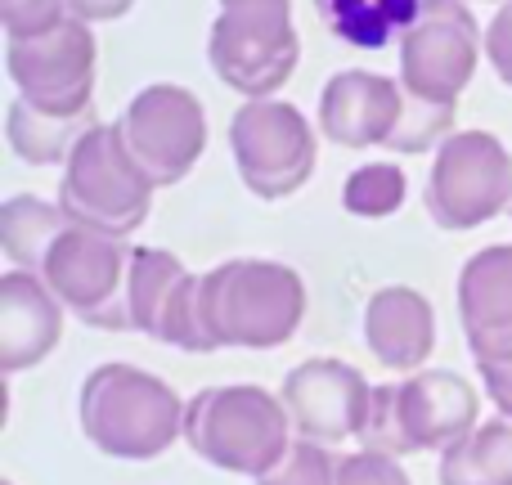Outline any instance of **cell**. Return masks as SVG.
Returning <instances> with one entry per match:
<instances>
[{"label":"cell","mask_w":512,"mask_h":485,"mask_svg":"<svg viewBox=\"0 0 512 485\" xmlns=\"http://www.w3.org/2000/svg\"><path fill=\"white\" fill-rule=\"evenodd\" d=\"M477 373H481L486 396L495 400V409L504 418H512V364H477Z\"/></svg>","instance_id":"29"},{"label":"cell","mask_w":512,"mask_h":485,"mask_svg":"<svg viewBox=\"0 0 512 485\" xmlns=\"http://www.w3.org/2000/svg\"><path fill=\"white\" fill-rule=\"evenodd\" d=\"M81 432L108 459L149 463L185 441V409L162 378L135 369V364H99L81 382Z\"/></svg>","instance_id":"1"},{"label":"cell","mask_w":512,"mask_h":485,"mask_svg":"<svg viewBox=\"0 0 512 485\" xmlns=\"http://www.w3.org/2000/svg\"><path fill=\"white\" fill-rule=\"evenodd\" d=\"M72 18L68 0H0V27L5 41H36V36L59 32Z\"/></svg>","instance_id":"26"},{"label":"cell","mask_w":512,"mask_h":485,"mask_svg":"<svg viewBox=\"0 0 512 485\" xmlns=\"http://www.w3.org/2000/svg\"><path fill=\"white\" fill-rule=\"evenodd\" d=\"M405 117V86L369 68H346L319 90V131L337 149H387Z\"/></svg>","instance_id":"13"},{"label":"cell","mask_w":512,"mask_h":485,"mask_svg":"<svg viewBox=\"0 0 512 485\" xmlns=\"http://www.w3.org/2000/svg\"><path fill=\"white\" fill-rule=\"evenodd\" d=\"M230 153L256 198H292L315 171V126L297 104L243 99L230 122Z\"/></svg>","instance_id":"8"},{"label":"cell","mask_w":512,"mask_h":485,"mask_svg":"<svg viewBox=\"0 0 512 485\" xmlns=\"http://www.w3.org/2000/svg\"><path fill=\"white\" fill-rule=\"evenodd\" d=\"M68 230L72 221L59 203H45V198H32V194H14L0 203V247L14 261V270L41 274L50 247Z\"/></svg>","instance_id":"19"},{"label":"cell","mask_w":512,"mask_h":485,"mask_svg":"<svg viewBox=\"0 0 512 485\" xmlns=\"http://www.w3.org/2000/svg\"><path fill=\"white\" fill-rule=\"evenodd\" d=\"M364 342L373 360L396 373H423L436 351V310L418 288L391 283L378 288L364 306Z\"/></svg>","instance_id":"17"},{"label":"cell","mask_w":512,"mask_h":485,"mask_svg":"<svg viewBox=\"0 0 512 485\" xmlns=\"http://www.w3.org/2000/svg\"><path fill=\"white\" fill-rule=\"evenodd\" d=\"M400 400V432H405V450H450L454 441L477 432L481 396L468 378L450 369H423L409 373L396 391Z\"/></svg>","instance_id":"15"},{"label":"cell","mask_w":512,"mask_h":485,"mask_svg":"<svg viewBox=\"0 0 512 485\" xmlns=\"http://www.w3.org/2000/svg\"><path fill=\"white\" fill-rule=\"evenodd\" d=\"M153 189L158 185L131 158L117 122H95L72 149L54 203L68 212L77 230L131 239L153 212Z\"/></svg>","instance_id":"4"},{"label":"cell","mask_w":512,"mask_h":485,"mask_svg":"<svg viewBox=\"0 0 512 485\" xmlns=\"http://www.w3.org/2000/svg\"><path fill=\"white\" fill-rule=\"evenodd\" d=\"M185 261L171 256L167 247H135L131 252V279H126V310H131V328L158 342L162 315H167L176 288L185 283Z\"/></svg>","instance_id":"21"},{"label":"cell","mask_w":512,"mask_h":485,"mask_svg":"<svg viewBox=\"0 0 512 485\" xmlns=\"http://www.w3.org/2000/svg\"><path fill=\"white\" fill-rule=\"evenodd\" d=\"M185 445L212 468L261 481L292 450V418L265 387H203L185 409Z\"/></svg>","instance_id":"3"},{"label":"cell","mask_w":512,"mask_h":485,"mask_svg":"<svg viewBox=\"0 0 512 485\" xmlns=\"http://www.w3.org/2000/svg\"><path fill=\"white\" fill-rule=\"evenodd\" d=\"M72 18H81V23H117V18H126L135 9V0H68Z\"/></svg>","instance_id":"30"},{"label":"cell","mask_w":512,"mask_h":485,"mask_svg":"<svg viewBox=\"0 0 512 485\" xmlns=\"http://www.w3.org/2000/svg\"><path fill=\"white\" fill-rule=\"evenodd\" d=\"M486 59L495 68V77L512 90V0L495 9V18L486 27Z\"/></svg>","instance_id":"28"},{"label":"cell","mask_w":512,"mask_h":485,"mask_svg":"<svg viewBox=\"0 0 512 485\" xmlns=\"http://www.w3.org/2000/svg\"><path fill=\"white\" fill-rule=\"evenodd\" d=\"M306 319V283L292 265L234 256L203 274V324L216 351H274Z\"/></svg>","instance_id":"2"},{"label":"cell","mask_w":512,"mask_h":485,"mask_svg":"<svg viewBox=\"0 0 512 485\" xmlns=\"http://www.w3.org/2000/svg\"><path fill=\"white\" fill-rule=\"evenodd\" d=\"M315 14L351 50H382L418 23L423 0H315Z\"/></svg>","instance_id":"18"},{"label":"cell","mask_w":512,"mask_h":485,"mask_svg":"<svg viewBox=\"0 0 512 485\" xmlns=\"http://www.w3.org/2000/svg\"><path fill=\"white\" fill-rule=\"evenodd\" d=\"M450 135H454V108H427L405 99V117H400V131L387 144V153H427L432 144L441 149Z\"/></svg>","instance_id":"25"},{"label":"cell","mask_w":512,"mask_h":485,"mask_svg":"<svg viewBox=\"0 0 512 485\" xmlns=\"http://www.w3.org/2000/svg\"><path fill=\"white\" fill-rule=\"evenodd\" d=\"M131 252L135 247H126V239H108V234L72 225L50 247V256L41 265V279L63 301V310H72L81 324L122 333V328H131V310H126Z\"/></svg>","instance_id":"9"},{"label":"cell","mask_w":512,"mask_h":485,"mask_svg":"<svg viewBox=\"0 0 512 485\" xmlns=\"http://www.w3.org/2000/svg\"><path fill=\"white\" fill-rule=\"evenodd\" d=\"M63 337V301L32 270L0 274V373L36 369Z\"/></svg>","instance_id":"16"},{"label":"cell","mask_w":512,"mask_h":485,"mask_svg":"<svg viewBox=\"0 0 512 485\" xmlns=\"http://www.w3.org/2000/svg\"><path fill=\"white\" fill-rule=\"evenodd\" d=\"M441 485H512V418L499 414L441 450Z\"/></svg>","instance_id":"22"},{"label":"cell","mask_w":512,"mask_h":485,"mask_svg":"<svg viewBox=\"0 0 512 485\" xmlns=\"http://www.w3.org/2000/svg\"><path fill=\"white\" fill-rule=\"evenodd\" d=\"M486 32L468 0H423L418 23L400 36V86L405 99L427 108H459L477 77Z\"/></svg>","instance_id":"7"},{"label":"cell","mask_w":512,"mask_h":485,"mask_svg":"<svg viewBox=\"0 0 512 485\" xmlns=\"http://www.w3.org/2000/svg\"><path fill=\"white\" fill-rule=\"evenodd\" d=\"M95 59V32L81 18H68L59 32L36 41H9L5 50L18 99L50 117L95 113Z\"/></svg>","instance_id":"11"},{"label":"cell","mask_w":512,"mask_h":485,"mask_svg":"<svg viewBox=\"0 0 512 485\" xmlns=\"http://www.w3.org/2000/svg\"><path fill=\"white\" fill-rule=\"evenodd\" d=\"M207 63L243 99H274L301 63L292 0H221L207 32Z\"/></svg>","instance_id":"5"},{"label":"cell","mask_w":512,"mask_h":485,"mask_svg":"<svg viewBox=\"0 0 512 485\" xmlns=\"http://www.w3.org/2000/svg\"><path fill=\"white\" fill-rule=\"evenodd\" d=\"M337 468L342 454L315 441H292V450L279 459V468L265 472L256 485H337Z\"/></svg>","instance_id":"24"},{"label":"cell","mask_w":512,"mask_h":485,"mask_svg":"<svg viewBox=\"0 0 512 485\" xmlns=\"http://www.w3.org/2000/svg\"><path fill=\"white\" fill-rule=\"evenodd\" d=\"M459 324L477 364H512V243H490L459 270Z\"/></svg>","instance_id":"14"},{"label":"cell","mask_w":512,"mask_h":485,"mask_svg":"<svg viewBox=\"0 0 512 485\" xmlns=\"http://www.w3.org/2000/svg\"><path fill=\"white\" fill-rule=\"evenodd\" d=\"M90 126H95V113L50 117V113H36L23 99H14L5 117V140L18 153V162H27V167H68L72 149L81 144V135Z\"/></svg>","instance_id":"20"},{"label":"cell","mask_w":512,"mask_h":485,"mask_svg":"<svg viewBox=\"0 0 512 485\" xmlns=\"http://www.w3.org/2000/svg\"><path fill=\"white\" fill-rule=\"evenodd\" d=\"M423 207L450 234L512 212V149L490 131H454L432 158Z\"/></svg>","instance_id":"6"},{"label":"cell","mask_w":512,"mask_h":485,"mask_svg":"<svg viewBox=\"0 0 512 485\" xmlns=\"http://www.w3.org/2000/svg\"><path fill=\"white\" fill-rule=\"evenodd\" d=\"M131 158L144 167V176L158 189H171L198 167L207 149V113L198 104L194 90L158 81L144 86L140 95L126 104V113L117 117Z\"/></svg>","instance_id":"10"},{"label":"cell","mask_w":512,"mask_h":485,"mask_svg":"<svg viewBox=\"0 0 512 485\" xmlns=\"http://www.w3.org/2000/svg\"><path fill=\"white\" fill-rule=\"evenodd\" d=\"M409 198V180L396 162H364L346 176L342 185V207L360 221H382V216H396Z\"/></svg>","instance_id":"23"},{"label":"cell","mask_w":512,"mask_h":485,"mask_svg":"<svg viewBox=\"0 0 512 485\" xmlns=\"http://www.w3.org/2000/svg\"><path fill=\"white\" fill-rule=\"evenodd\" d=\"M337 485H414V481H409V472L400 468L396 454L355 450V454H342Z\"/></svg>","instance_id":"27"},{"label":"cell","mask_w":512,"mask_h":485,"mask_svg":"<svg viewBox=\"0 0 512 485\" xmlns=\"http://www.w3.org/2000/svg\"><path fill=\"white\" fill-rule=\"evenodd\" d=\"M0 485H14V481H0Z\"/></svg>","instance_id":"31"},{"label":"cell","mask_w":512,"mask_h":485,"mask_svg":"<svg viewBox=\"0 0 512 485\" xmlns=\"http://www.w3.org/2000/svg\"><path fill=\"white\" fill-rule=\"evenodd\" d=\"M279 400L292 418L297 441L337 445L364 432L373 409V387L364 382V373L355 364L315 355V360H301L297 369H288Z\"/></svg>","instance_id":"12"}]
</instances>
